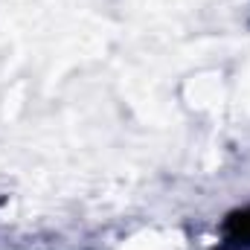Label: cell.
<instances>
[{
  "label": "cell",
  "instance_id": "1",
  "mask_svg": "<svg viewBox=\"0 0 250 250\" xmlns=\"http://www.w3.org/2000/svg\"><path fill=\"white\" fill-rule=\"evenodd\" d=\"M224 233H227V239L230 242H236V245H250V207L248 209H239V212H233L227 221H224Z\"/></svg>",
  "mask_w": 250,
  "mask_h": 250
}]
</instances>
